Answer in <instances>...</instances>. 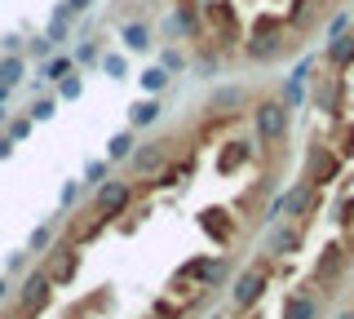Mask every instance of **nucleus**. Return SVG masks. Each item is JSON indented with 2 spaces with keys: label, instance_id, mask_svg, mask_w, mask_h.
<instances>
[{
  "label": "nucleus",
  "instance_id": "1",
  "mask_svg": "<svg viewBox=\"0 0 354 319\" xmlns=\"http://www.w3.org/2000/svg\"><path fill=\"white\" fill-rule=\"evenodd\" d=\"M49 306H53V284H49V275L36 266V271H27L22 289L14 293V302L5 306V315H0V319H40Z\"/></svg>",
  "mask_w": 354,
  "mask_h": 319
},
{
  "label": "nucleus",
  "instance_id": "2",
  "mask_svg": "<svg viewBox=\"0 0 354 319\" xmlns=\"http://www.w3.org/2000/svg\"><path fill=\"white\" fill-rule=\"evenodd\" d=\"M199 23L208 27V36L217 40V49H239L243 45V27H239V14L230 0H204L199 5Z\"/></svg>",
  "mask_w": 354,
  "mask_h": 319
},
{
  "label": "nucleus",
  "instance_id": "3",
  "mask_svg": "<svg viewBox=\"0 0 354 319\" xmlns=\"http://www.w3.org/2000/svg\"><path fill=\"white\" fill-rule=\"evenodd\" d=\"M252 129H257L261 147H279V142H288V129H292V107H283L279 98H261L252 107Z\"/></svg>",
  "mask_w": 354,
  "mask_h": 319
},
{
  "label": "nucleus",
  "instance_id": "4",
  "mask_svg": "<svg viewBox=\"0 0 354 319\" xmlns=\"http://www.w3.org/2000/svg\"><path fill=\"white\" fill-rule=\"evenodd\" d=\"M133 195H138V186H133V182L106 178V182H97V191H93V213H97V217H106V222H115V217H124V213H129Z\"/></svg>",
  "mask_w": 354,
  "mask_h": 319
},
{
  "label": "nucleus",
  "instance_id": "5",
  "mask_svg": "<svg viewBox=\"0 0 354 319\" xmlns=\"http://www.w3.org/2000/svg\"><path fill=\"white\" fill-rule=\"evenodd\" d=\"M44 275H49V284L53 289H66V284L80 275V244H49L44 248V266H40Z\"/></svg>",
  "mask_w": 354,
  "mask_h": 319
},
{
  "label": "nucleus",
  "instance_id": "6",
  "mask_svg": "<svg viewBox=\"0 0 354 319\" xmlns=\"http://www.w3.org/2000/svg\"><path fill=\"white\" fill-rule=\"evenodd\" d=\"M341 169H346V160L332 151V142H310V151H306V182H315V186H328V182H337L341 178Z\"/></svg>",
  "mask_w": 354,
  "mask_h": 319
},
{
  "label": "nucleus",
  "instance_id": "7",
  "mask_svg": "<svg viewBox=\"0 0 354 319\" xmlns=\"http://www.w3.org/2000/svg\"><path fill=\"white\" fill-rule=\"evenodd\" d=\"M315 208H319V186L301 178L297 186H288L279 200L270 204V217H279V213H283V217H310Z\"/></svg>",
  "mask_w": 354,
  "mask_h": 319
},
{
  "label": "nucleus",
  "instance_id": "8",
  "mask_svg": "<svg viewBox=\"0 0 354 319\" xmlns=\"http://www.w3.org/2000/svg\"><path fill=\"white\" fill-rule=\"evenodd\" d=\"M199 230H204L217 248H230V244H235V235H239V222L230 217V208L213 204V208H204V213H199Z\"/></svg>",
  "mask_w": 354,
  "mask_h": 319
},
{
  "label": "nucleus",
  "instance_id": "9",
  "mask_svg": "<svg viewBox=\"0 0 354 319\" xmlns=\"http://www.w3.org/2000/svg\"><path fill=\"white\" fill-rule=\"evenodd\" d=\"M169 147H173L169 138H155V142H142V147H133V156H129L133 173H138V178H155V173L169 164Z\"/></svg>",
  "mask_w": 354,
  "mask_h": 319
},
{
  "label": "nucleus",
  "instance_id": "10",
  "mask_svg": "<svg viewBox=\"0 0 354 319\" xmlns=\"http://www.w3.org/2000/svg\"><path fill=\"white\" fill-rule=\"evenodd\" d=\"M315 107H319V111H328L332 120H341V111H346V80H341V75H319Z\"/></svg>",
  "mask_w": 354,
  "mask_h": 319
},
{
  "label": "nucleus",
  "instance_id": "11",
  "mask_svg": "<svg viewBox=\"0 0 354 319\" xmlns=\"http://www.w3.org/2000/svg\"><path fill=\"white\" fill-rule=\"evenodd\" d=\"M261 293H266V266H252V271H243L239 280H235V289H230V302H235L239 311H252V306L261 302Z\"/></svg>",
  "mask_w": 354,
  "mask_h": 319
},
{
  "label": "nucleus",
  "instance_id": "12",
  "mask_svg": "<svg viewBox=\"0 0 354 319\" xmlns=\"http://www.w3.org/2000/svg\"><path fill=\"white\" fill-rule=\"evenodd\" d=\"M248 84H221V89H213V98H208V111L217 116H239V107L248 111Z\"/></svg>",
  "mask_w": 354,
  "mask_h": 319
},
{
  "label": "nucleus",
  "instance_id": "13",
  "mask_svg": "<svg viewBox=\"0 0 354 319\" xmlns=\"http://www.w3.org/2000/svg\"><path fill=\"white\" fill-rule=\"evenodd\" d=\"M248 160H252V142L235 138V142H226V147H221V156H217V173H221V178H230V173H239Z\"/></svg>",
  "mask_w": 354,
  "mask_h": 319
},
{
  "label": "nucleus",
  "instance_id": "14",
  "mask_svg": "<svg viewBox=\"0 0 354 319\" xmlns=\"http://www.w3.org/2000/svg\"><path fill=\"white\" fill-rule=\"evenodd\" d=\"M341 271H346V248H341V244H328L324 257H319V266H315V284H332Z\"/></svg>",
  "mask_w": 354,
  "mask_h": 319
},
{
  "label": "nucleus",
  "instance_id": "15",
  "mask_svg": "<svg viewBox=\"0 0 354 319\" xmlns=\"http://www.w3.org/2000/svg\"><path fill=\"white\" fill-rule=\"evenodd\" d=\"M328 67L337 75L354 67V31H350V36H332L328 40Z\"/></svg>",
  "mask_w": 354,
  "mask_h": 319
},
{
  "label": "nucleus",
  "instance_id": "16",
  "mask_svg": "<svg viewBox=\"0 0 354 319\" xmlns=\"http://www.w3.org/2000/svg\"><path fill=\"white\" fill-rule=\"evenodd\" d=\"M71 23H75V14L66 5H58V9H53V18H49V27H44V40H49L53 49L66 45V40H71Z\"/></svg>",
  "mask_w": 354,
  "mask_h": 319
},
{
  "label": "nucleus",
  "instance_id": "17",
  "mask_svg": "<svg viewBox=\"0 0 354 319\" xmlns=\"http://www.w3.org/2000/svg\"><path fill=\"white\" fill-rule=\"evenodd\" d=\"M160 98H138V102L129 107V129H151L155 120H160Z\"/></svg>",
  "mask_w": 354,
  "mask_h": 319
},
{
  "label": "nucleus",
  "instance_id": "18",
  "mask_svg": "<svg viewBox=\"0 0 354 319\" xmlns=\"http://www.w3.org/2000/svg\"><path fill=\"white\" fill-rule=\"evenodd\" d=\"M279 315L283 319H319V302H315V297H306V293H292V297H283Z\"/></svg>",
  "mask_w": 354,
  "mask_h": 319
},
{
  "label": "nucleus",
  "instance_id": "19",
  "mask_svg": "<svg viewBox=\"0 0 354 319\" xmlns=\"http://www.w3.org/2000/svg\"><path fill=\"white\" fill-rule=\"evenodd\" d=\"M22 75H27V53H0V84L18 89Z\"/></svg>",
  "mask_w": 354,
  "mask_h": 319
},
{
  "label": "nucleus",
  "instance_id": "20",
  "mask_svg": "<svg viewBox=\"0 0 354 319\" xmlns=\"http://www.w3.org/2000/svg\"><path fill=\"white\" fill-rule=\"evenodd\" d=\"M120 40H124L129 53H147L151 49V27L147 23H124L120 27Z\"/></svg>",
  "mask_w": 354,
  "mask_h": 319
},
{
  "label": "nucleus",
  "instance_id": "21",
  "mask_svg": "<svg viewBox=\"0 0 354 319\" xmlns=\"http://www.w3.org/2000/svg\"><path fill=\"white\" fill-rule=\"evenodd\" d=\"M319 14H324V5H319V0H292V9H288L283 23H288V27H310Z\"/></svg>",
  "mask_w": 354,
  "mask_h": 319
},
{
  "label": "nucleus",
  "instance_id": "22",
  "mask_svg": "<svg viewBox=\"0 0 354 319\" xmlns=\"http://www.w3.org/2000/svg\"><path fill=\"white\" fill-rule=\"evenodd\" d=\"M71 71H75V58H71V53H49V58H44V67H40V75L49 84H58L62 75H71Z\"/></svg>",
  "mask_w": 354,
  "mask_h": 319
},
{
  "label": "nucleus",
  "instance_id": "23",
  "mask_svg": "<svg viewBox=\"0 0 354 319\" xmlns=\"http://www.w3.org/2000/svg\"><path fill=\"white\" fill-rule=\"evenodd\" d=\"M297 248H301V230H297V226L274 230V235H270V253H274V257H288V253H297Z\"/></svg>",
  "mask_w": 354,
  "mask_h": 319
},
{
  "label": "nucleus",
  "instance_id": "24",
  "mask_svg": "<svg viewBox=\"0 0 354 319\" xmlns=\"http://www.w3.org/2000/svg\"><path fill=\"white\" fill-rule=\"evenodd\" d=\"M133 147H138V138H133V129H124V134H115V138L106 142V160H111V164L129 160V156H133Z\"/></svg>",
  "mask_w": 354,
  "mask_h": 319
},
{
  "label": "nucleus",
  "instance_id": "25",
  "mask_svg": "<svg viewBox=\"0 0 354 319\" xmlns=\"http://www.w3.org/2000/svg\"><path fill=\"white\" fill-rule=\"evenodd\" d=\"M332 151H337L341 160H354V125L350 120H337V147Z\"/></svg>",
  "mask_w": 354,
  "mask_h": 319
},
{
  "label": "nucleus",
  "instance_id": "26",
  "mask_svg": "<svg viewBox=\"0 0 354 319\" xmlns=\"http://www.w3.org/2000/svg\"><path fill=\"white\" fill-rule=\"evenodd\" d=\"M142 89H147L151 98H160L164 89H169V71H164V67H147V71H142Z\"/></svg>",
  "mask_w": 354,
  "mask_h": 319
},
{
  "label": "nucleus",
  "instance_id": "27",
  "mask_svg": "<svg viewBox=\"0 0 354 319\" xmlns=\"http://www.w3.org/2000/svg\"><path fill=\"white\" fill-rule=\"evenodd\" d=\"M31 125H36L31 116H9V120H5V134L14 138V142H27V138H31Z\"/></svg>",
  "mask_w": 354,
  "mask_h": 319
},
{
  "label": "nucleus",
  "instance_id": "28",
  "mask_svg": "<svg viewBox=\"0 0 354 319\" xmlns=\"http://www.w3.org/2000/svg\"><path fill=\"white\" fill-rule=\"evenodd\" d=\"M75 67H97V58H102V45H93V40H84V45H75Z\"/></svg>",
  "mask_w": 354,
  "mask_h": 319
},
{
  "label": "nucleus",
  "instance_id": "29",
  "mask_svg": "<svg viewBox=\"0 0 354 319\" xmlns=\"http://www.w3.org/2000/svg\"><path fill=\"white\" fill-rule=\"evenodd\" d=\"M279 102H283V107H301V102H306V80H292V75H288V84H283V93H279Z\"/></svg>",
  "mask_w": 354,
  "mask_h": 319
},
{
  "label": "nucleus",
  "instance_id": "30",
  "mask_svg": "<svg viewBox=\"0 0 354 319\" xmlns=\"http://www.w3.org/2000/svg\"><path fill=\"white\" fill-rule=\"evenodd\" d=\"M84 93V80H80V75H62V80H58V98H62V102H75V98H80Z\"/></svg>",
  "mask_w": 354,
  "mask_h": 319
},
{
  "label": "nucleus",
  "instance_id": "31",
  "mask_svg": "<svg viewBox=\"0 0 354 319\" xmlns=\"http://www.w3.org/2000/svg\"><path fill=\"white\" fill-rule=\"evenodd\" d=\"M102 71L111 75V80H124V71H129V62H124V53H102Z\"/></svg>",
  "mask_w": 354,
  "mask_h": 319
},
{
  "label": "nucleus",
  "instance_id": "32",
  "mask_svg": "<svg viewBox=\"0 0 354 319\" xmlns=\"http://www.w3.org/2000/svg\"><path fill=\"white\" fill-rule=\"evenodd\" d=\"M27 116L36 120V125H40V120H53V116H58V98H36Z\"/></svg>",
  "mask_w": 354,
  "mask_h": 319
},
{
  "label": "nucleus",
  "instance_id": "33",
  "mask_svg": "<svg viewBox=\"0 0 354 319\" xmlns=\"http://www.w3.org/2000/svg\"><path fill=\"white\" fill-rule=\"evenodd\" d=\"M49 244H53V226L44 222V226H36V230H31V239H27V253H44Z\"/></svg>",
  "mask_w": 354,
  "mask_h": 319
},
{
  "label": "nucleus",
  "instance_id": "34",
  "mask_svg": "<svg viewBox=\"0 0 354 319\" xmlns=\"http://www.w3.org/2000/svg\"><path fill=\"white\" fill-rule=\"evenodd\" d=\"M106 169H111V160H88V164H84V182H88V186L106 182Z\"/></svg>",
  "mask_w": 354,
  "mask_h": 319
},
{
  "label": "nucleus",
  "instance_id": "35",
  "mask_svg": "<svg viewBox=\"0 0 354 319\" xmlns=\"http://www.w3.org/2000/svg\"><path fill=\"white\" fill-rule=\"evenodd\" d=\"M217 67H221V58H217V53H213V49H204V53H199V62H195V71H199V75H204V80H208V75H217Z\"/></svg>",
  "mask_w": 354,
  "mask_h": 319
},
{
  "label": "nucleus",
  "instance_id": "36",
  "mask_svg": "<svg viewBox=\"0 0 354 319\" xmlns=\"http://www.w3.org/2000/svg\"><path fill=\"white\" fill-rule=\"evenodd\" d=\"M160 67L173 75V71H182V67H186V58H182L177 49H164V53H160Z\"/></svg>",
  "mask_w": 354,
  "mask_h": 319
},
{
  "label": "nucleus",
  "instance_id": "37",
  "mask_svg": "<svg viewBox=\"0 0 354 319\" xmlns=\"http://www.w3.org/2000/svg\"><path fill=\"white\" fill-rule=\"evenodd\" d=\"M27 257H31V253H27V248H18V253H9V262H5V275H22V271H27Z\"/></svg>",
  "mask_w": 354,
  "mask_h": 319
},
{
  "label": "nucleus",
  "instance_id": "38",
  "mask_svg": "<svg viewBox=\"0 0 354 319\" xmlns=\"http://www.w3.org/2000/svg\"><path fill=\"white\" fill-rule=\"evenodd\" d=\"M27 53H31V58H36V62H44V58H49V53H53V45H49V40H44V36H36V40H31V45H27Z\"/></svg>",
  "mask_w": 354,
  "mask_h": 319
},
{
  "label": "nucleus",
  "instance_id": "39",
  "mask_svg": "<svg viewBox=\"0 0 354 319\" xmlns=\"http://www.w3.org/2000/svg\"><path fill=\"white\" fill-rule=\"evenodd\" d=\"M80 204V182H66L62 186V208H75Z\"/></svg>",
  "mask_w": 354,
  "mask_h": 319
},
{
  "label": "nucleus",
  "instance_id": "40",
  "mask_svg": "<svg viewBox=\"0 0 354 319\" xmlns=\"http://www.w3.org/2000/svg\"><path fill=\"white\" fill-rule=\"evenodd\" d=\"M337 222H341V226L354 222V200H341V204H337Z\"/></svg>",
  "mask_w": 354,
  "mask_h": 319
},
{
  "label": "nucleus",
  "instance_id": "41",
  "mask_svg": "<svg viewBox=\"0 0 354 319\" xmlns=\"http://www.w3.org/2000/svg\"><path fill=\"white\" fill-rule=\"evenodd\" d=\"M346 23H350V9H341V14L328 23V36H341V31H346Z\"/></svg>",
  "mask_w": 354,
  "mask_h": 319
},
{
  "label": "nucleus",
  "instance_id": "42",
  "mask_svg": "<svg viewBox=\"0 0 354 319\" xmlns=\"http://www.w3.org/2000/svg\"><path fill=\"white\" fill-rule=\"evenodd\" d=\"M62 5H66V9H71V14H75V18H80V14H88V9H93V0H62Z\"/></svg>",
  "mask_w": 354,
  "mask_h": 319
},
{
  "label": "nucleus",
  "instance_id": "43",
  "mask_svg": "<svg viewBox=\"0 0 354 319\" xmlns=\"http://www.w3.org/2000/svg\"><path fill=\"white\" fill-rule=\"evenodd\" d=\"M14 147H18L14 138H9V134H0V160H9V156H14Z\"/></svg>",
  "mask_w": 354,
  "mask_h": 319
},
{
  "label": "nucleus",
  "instance_id": "44",
  "mask_svg": "<svg viewBox=\"0 0 354 319\" xmlns=\"http://www.w3.org/2000/svg\"><path fill=\"white\" fill-rule=\"evenodd\" d=\"M0 49H5V53H22V40L18 36H5V40H0Z\"/></svg>",
  "mask_w": 354,
  "mask_h": 319
},
{
  "label": "nucleus",
  "instance_id": "45",
  "mask_svg": "<svg viewBox=\"0 0 354 319\" xmlns=\"http://www.w3.org/2000/svg\"><path fill=\"white\" fill-rule=\"evenodd\" d=\"M9 293H14L9 289V275H0V302H9Z\"/></svg>",
  "mask_w": 354,
  "mask_h": 319
},
{
  "label": "nucleus",
  "instance_id": "46",
  "mask_svg": "<svg viewBox=\"0 0 354 319\" xmlns=\"http://www.w3.org/2000/svg\"><path fill=\"white\" fill-rule=\"evenodd\" d=\"M9 93H14V89H9V84H0V107L9 102Z\"/></svg>",
  "mask_w": 354,
  "mask_h": 319
},
{
  "label": "nucleus",
  "instance_id": "47",
  "mask_svg": "<svg viewBox=\"0 0 354 319\" xmlns=\"http://www.w3.org/2000/svg\"><path fill=\"white\" fill-rule=\"evenodd\" d=\"M5 120H9V111H5V107H0V129H5Z\"/></svg>",
  "mask_w": 354,
  "mask_h": 319
},
{
  "label": "nucleus",
  "instance_id": "48",
  "mask_svg": "<svg viewBox=\"0 0 354 319\" xmlns=\"http://www.w3.org/2000/svg\"><path fill=\"white\" fill-rule=\"evenodd\" d=\"M337 319H354V311H341V315H337Z\"/></svg>",
  "mask_w": 354,
  "mask_h": 319
},
{
  "label": "nucleus",
  "instance_id": "49",
  "mask_svg": "<svg viewBox=\"0 0 354 319\" xmlns=\"http://www.w3.org/2000/svg\"><path fill=\"white\" fill-rule=\"evenodd\" d=\"M147 319H164V315H147Z\"/></svg>",
  "mask_w": 354,
  "mask_h": 319
}]
</instances>
